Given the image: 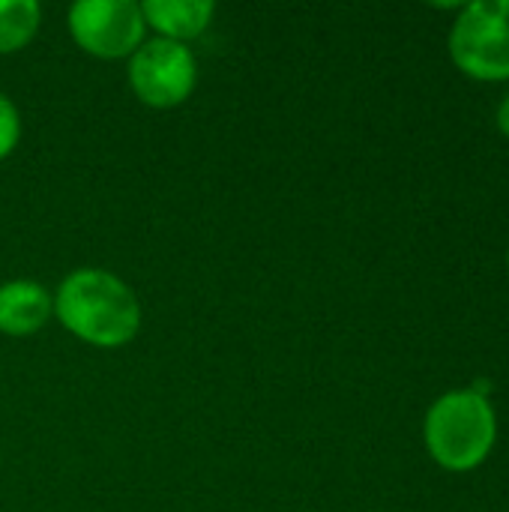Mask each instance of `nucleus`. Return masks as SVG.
<instances>
[{
    "label": "nucleus",
    "mask_w": 509,
    "mask_h": 512,
    "mask_svg": "<svg viewBox=\"0 0 509 512\" xmlns=\"http://www.w3.org/2000/svg\"><path fill=\"white\" fill-rule=\"evenodd\" d=\"M57 321L93 348H123L141 330V303L114 273L84 267L69 273L54 294Z\"/></svg>",
    "instance_id": "nucleus-1"
},
{
    "label": "nucleus",
    "mask_w": 509,
    "mask_h": 512,
    "mask_svg": "<svg viewBox=\"0 0 509 512\" xmlns=\"http://www.w3.org/2000/svg\"><path fill=\"white\" fill-rule=\"evenodd\" d=\"M423 444L438 468L450 474L477 471L498 444V414L492 399L471 387L438 396L423 420Z\"/></svg>",
    "instance_id": "nucleus-2"
},
{
    "label": "nucleus",
    "mask_w": 509,
    "mask_h": 512,
    "mask_svg": "<svg viewBox=\"0 0 509 512\" xmlns=\"http://www.w3.org/2000/svg\"><path fill=\"white\" fill-rule=\"evenodd\" d=\"M456 69L483 84L509 81V0H471L447 36Z\"/></svg>",
    "instance_id": "nucleus-3"
},
{
    "label": "nucleus",
    "mask_w": 509,
    "mask_h": 512,
    "mask_svg": "<svg viewBox=\"0 0 509 512\" xmlns=\"http://www.w3.org/2000/svg\"><path fill=\"white\" fill-rule=\"evenodd\" d=\"M66 24L78 48L99 60L132 57L147 36V21L135 0H81L69 9Z\"/></svg>",
    "instance_id": "nucleus-4"
},
{
    "label": "nucleus",
    "mask_w": 509,
    "mask_h": 512,
    "mask_svg": "<svg viewBox=\"0 0 509 512\" xmlns=\"http://www.w3.org/2000/svg\"><path fill=\"white\" fill-rule=\"evenodd\" d=\"M129 84L150 108L183 105L198 84V63L189 45L171 39H144L129 57Z\"/></svg>",
    "instance_id": "nucleus-5"
},
{
    "label": "nucleus",
    "mask_w": 509,
    "mask_h": 512,
    "mask_svg": "<svg viewBox=\"0 0 509 512\" xmlns=\"http://www.w3.org/2000/svg\"><path fill=\"white\" fill-rule=\"evenodd\" d=\"M54 315V297L36 279H12L0 285V333L24 339L39 333Z\"/></svg>",
    "instance_id": "nucleus-6"
},
{
    "label": "nucleus",
    "mask_w": 509,
    "mask_h": 512,
    "mask_svg": "<svg viewBox=\"0 0 509 512\" xmlns=\"http://www.w3.org/2000/svg\"><path fill=\"white\" fill-rule=\"evenodd\" d=\"M147 27L159 33V39L171 42H189L201 36L216 12L210 0H147L141 3Z\"/></svg>",
    "instance_id": "nucleus-7"
},
{
    "label": "nucleus",
    "mask_w": 509,
    "mask_h": 512,
    "mask_svg": "<svg viewBox=\"0 0 509 512\" xmlns=\"http://www.w3.org/2000/svg\"><path fill=\"white\" fill-rule=\"evenodd\" d=\"M42 21L36 0H0V54H15L33 42Z\"/></svg>",
    "instance_id": "nucleus-8"
},
{
    "label": "nucleus",
    "mask_w": 509,
    "mask_h": 512,
    "mask_svg": "<svg viewBox=\"0 0 509 512\" xmlns=\"http://www.w3.org/2000/svg\"><path fill=\"white\" fill-rule=\"evenodd\" d=\"M18 138H21L18 108L6 93H0V159H6L18 147Z\"/></svg>",
    "instance_id": "nucleus-9"
},
{
    "label": "nucleus",
    "mask_w": 509,
    "mask_h": 512,
    "mask_svg": "<svg viewBox=\"0 0 509 512\" xmlns=\"http://www.w3.org/2000/svg\"><path fill=\"white\" fill-rule=\"evenodd\" d=\"M495 126H498V132L509 138V93L498 102V108H495Z\"/></svg>",
    "instance_id": "nucleus-10"
},
{
    "label": "nucleus",
    "mask_w": 509,
    "mask_h": 512,
    "mask_svg": "<svg viewBox=\"0 0 509 512\" xmlns=\"http://www.w3.org/2000/svg\"><path fill=\"white\" fill-rule=\"evenodd\" d=\"M507 270H509V252H507Z\"/></svg>",
    "instance_id": "nucleus-11"
}]
</instances>
